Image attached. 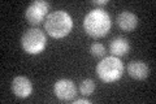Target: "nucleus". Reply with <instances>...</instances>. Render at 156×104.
Listing matches in <instances>:
<instances>
[{
	"mask_svg": "<svg viewBox=\"0 0 156 104\" xmlns=\"http://www.w3.org/2000/svg\"><path fill=\"white\" fill-rule=\"evenodd\" d=\"M12 91L18 98H27L30 96V94L33 91V85L29 78L23 76H18L16 78H13L12 81Z\"/></svg>",
	"mask_w": 156,
	"mask_h": 104,
	"instance_id": "obj_7",
	"label": "nucleus"
},
{
	"mask_svg": "<svg viewBox=\"0 0 156 104\" xmlns=\"http://www.w3.org/2000/svg\"><path fill=\"white\" fill-rule=\"evenodd\" d=\"M73 21L70 14L65 11H56L47 16L44 29L48 35L53 38H62L70 33Z\"/></svg>",
	"mask_w": 156,
	"mask_h": 104,
	"instance_id": "obj_2",
	"label": "nucleus"
},
{
	"mask_svg": "<svg viewBox=\"0 0 156 104\" xmlns=\"http://www.w3.org/2000/svg\"><path fill=\"white\" fill-rule=\"evenodd\" d=\"M111 25H112L111 16L104 9H100V8L90 11L85 16V20H83L85 31L90 37H94V38L104 37L109 31Z\"/></svg>",
	"mask_w": 156,
	"mask_h": 104,
	"instance_id": "obj_1",
	"label": "nucleus"
},
{
	"mask_svg": "<svg viewBox=\"0 0 156 104\" xmlns=\"http://www.w3.org/2000/svg\"><path fill=\"white\" fill-rule=\"evenodd\" d=\"M91 102L89 100V99H77V100H74V104H90Z\"/></svg>",
	"mask_w": 156,
	"mask_h": 104,
	"instance_id": "obj_13",
	"label": "nucleus"
},
{
	"mask_svg": "<svg viewBox=\"0 0 156 104\" xmlns=\"http://www.w3.org/2000/svg\"><path fill=\"white\" fill-rule=\"evenodd\" d=\"M117 25L121 30L124 31H131L134 30L138 25V17L134 13L129 11H124L117 16Z\"/></svg>",
	"mask_w": 156,
	"mask_h": 104,
	"instance_id": "obj_8",
	"label": "nucleus"
},
{
	"mask_svg": "<svg viewBox=\"0 0 156 104\" xmlns=\"http://www.w3.org/2000/svg\"><path fill=\"white\" fill-rule=\"evenodd\" d=\"M94 90H95V82L92 80H90V78H86V80H83L81 82L80 92L82 94V95L89 96V95H91V94L94 92Z\"/></svg>",
	"mask_w": 156,
	"mask_h": 104,
	"instance_id": "obj_11",
	"label": "nucleus"
},
{
	"mask_svg": "<svg viewBox=\"0 0 156 104\" xmlns=\"http://www.w3.org/2000/svg\"><path fill=\"white\" fill-rule=\"evenodd\" d=\"M107 3H108L107 0H99V2H98V0H95V2H92V4H94V5H105Z\"/></svg>",
	"mask_w": 156,
	"mask_h": 104,
	"instance_id": "obj_14",
	"label": "nucleus"
},
{
	"mask_svg": "<svg viewBox=\"0 0 156 104\" xmlns=\"http://www.w3.org/2000/svg\"><path fill=\"white\" fill-rule=\"evenodd\" d=\"M130 49V44L122 37H116L112 39V42L109 44V51L113 56L120 57V56H125Z\"/></svg>",
	"mask_w": 156,
	"mask_h": 104,
	"instance_id": "obj_10",
	"label": "nucleus"
},
{
	"mask_svg": "<svg viewBox=\"0 0 156 104\" xmlns=\"http://www.w3.org/2000/svg\"><path fill=\"white\" fill-rule=\"evenodd\" d=\"M124 65L122 61L116 56L104 57L99 64L96 65V74L103 82L111 83L115 81H119L122 77Z\"/></svg>",
	"mask_w": 156,
	"mask_h": 104,
	"instance_id": "obj_3",
	"label": "nucleus"
},
{
	"mask_svg": "<svg viewBox=\"0 0 156 104\" xmlns=\"http://www.w3.org/2000/svg\"><path fill=\"white\" fill-rule=\"evenodd\" d=\"M128 73L130 77H133L134 80H144L148 76V66L147 64L139 60H134L129 63L128 65Z\"/></svg>",
	"mask_w": 156,
	"mask_h": 104,
	"instance_id": "obj_9",
	"label": "nucleus"
},
{
	"mask_svg": "<svg viewBox=\"0 0 156 104\" xmlns=\"http://www.w3.org/2000/svg\"><path fill=\"white\" fill-rule=\"evenodd\" d=\"M50 8V4L44 0H35L26 8L25 17L30 25H38L44 20Z\"/></svg>",
	"mask_w": 156,
	"mask_h": 104,
	"instance_id": "obj_5",
	"label": "nucleus"
},
{
	"mask_svg": "<svg viewBox=\"0 0 156 104\" xmlns=\"http://www.w3.org/2000/svg\"><path fill=\"white\" fill-rule=\"evenodd\" d=\"M47 38L44 31H42L38 27H31L23 33L21 38V46L27 53L30 55H37L41 53L46 48Z\"/></svg>",
	"mask_w": 156,
	"mask_h": 104,
	"instance_id": "obj_4",
	"label": "nucleus"
},
{
	"mask_svg": "<svg viewBox=\"0 0 156 104\" xmlns=\"http://www.w3.org/2000/svg\"><path fill=\"white\" fill-rule=\"evenodd\" d=\"M53 91L60 100H72L77 92V87L72 80L64 78V80H58L55 83Z\"/></svg>",
	"mask_w": 156,
	"mask_h": 104,
	"instance_id": "obj_6",
	"label": "nucleus"
},
{
	"mask_svg": "<svg viewBox=\"0 0 156 104\" xmlns=\"http://www.w3.org/2000/svg\"><path fill=\"white\" fill-rule=\"evenodd\" d=\"M90 52L95 57H103L105 55V47L101 43H94L90 47Z\"/></svg>",
	"mask_w": 156,
	"mask_h": 104,
	"instance_id": "obj_12",
	"label": "nucleus"
}]
</instances>
